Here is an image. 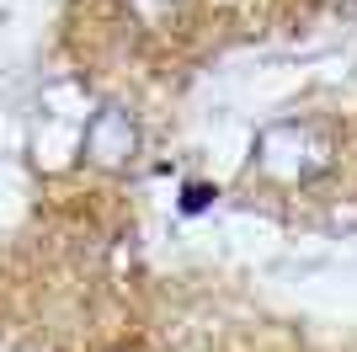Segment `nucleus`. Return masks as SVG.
<instances>
[{
    "instance_id": "f257e3e1",
    "label": "nucleus",
    "mask_w": 357,
    "mask_h": 352,
    "mask_svg": "<svg viewBox=\"0 0 357 352\" xmlns=\"http://www.w3.org/2000/svg\"><path fill=\"white\" fill-rule=\"evenodd\" d=\"M251 166H256V176H267L278 187H310V182H320L336 166V149H331L326 129L283 117V123H267L256 133Z\"/></svg>"
},
{
    "instance_id": "f03ea898",
    "label": "nucleus",
    "mask_w": 357,
    "mask_h": 352,
    "mask_svg": "<svg viewBox=\"0 0 357 352\" xmlns=\"http://www.w3.org/2000/svg\"><path fill=\"white\" fill-rule=\"evenodd\" d=\"M139 117L123 102H102L96 112L80 123V155L96 171H128L139 161Z\"/></svg>"
},
{
    "instance_id": "7ed1b4c3",
    "label": "nucleus",
    "mask_w": 357,
    "mask_h": 352,
    "mask_svg": "<svg viewBox=\"0 0 357 352\" xmlns=\"http://www.w3.org/2000/svg\"><path fill=\"white\" fill-rule=\"evenodd\" d=\"M139 11V22L144 27H171V16H176V0H128Z\"/></svg>"
},
{
    "instance_id": "20e7f679",
    "label": "nucleus",
    "mask_w": 357,
    "mask_h": 352,
    "mask_svg": "<svg viewBox=\"0 0 357 352\" xmlns=\"http://www.w3.org/2000/svg\"><path fill=\"white\" fill-rule=\"evenodd\" d=\"M208 198H213L208 187H187V208H192V214H197V208H208Z\"/></svg>"
}]
</instances>
